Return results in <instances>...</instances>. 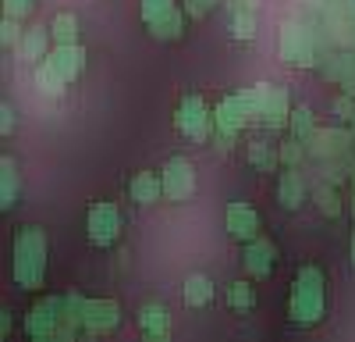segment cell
I'll return each instance as SVG.
<instances>
[{
	"mask_svg": "<svg viewBox=\"0 0 355 342\" xmlns=\"http://www.w3.org/2000/svg\"><path fill=\"white\" fill-rule=\"evenodd\" d=\"M338 118H341V122H352V118H355V97H352V93H345V97L338 100Z\"/></svg>",
	"mask_w": 355,
	"mask_h": 342,
	"instance_id": "obj_36",
	"label": "cell"
},
{
	"mask_svg": "<svg viewBox=\"0 0 355 342\" xmlns=\"http://www.w3.org/2000/svg\"><path fill=\"white\" fill-rule=\"evenodd\" d=\"M320 8H323V18H327L331 33L338 28V40L348 43L352 28H355V0H323Z\"/></svg>",
	"mask_w": 355,
	"mask_h": 342,
	"instance_id": "obj_12",
	"label": "cell"
},
{
	"mask_svg": "<svg viewBox=\"0 0 355 342\" xmlns=\"http://www.w3.org/2000/svg\"><path fill=\"white\" fill-rule=\"evenodd\" d=\"M182 300H185V307H206L214 300V282L206 278V275H189L185 278V289H182Z\"/></svg>",
	"mask_w": 355,
	"mask_h": 342,
	"instance_id": "obj_21",
	"label": "cell"
},
{
	"mask_svg": "<svg viewBox=\"0 0 355 342\" xmlns=\"http://www.w3.org/2000/svg\"><path fill=\"white\" fill-rule=\"evenodd\" d=\"M302 4H313V8H320V4H323V0H302Z\"/></svg>",
	"mask_w": 355,
	"mask_h": 342,
	"instance_id": "obj_41",
	"label": "cell"
},
{
	"mask_svg": "<svg viewBox=\"0 0 355 342\" xmlns=\"http://www.w3.org/2000/svg\"><path fill=\"white\" fill-rule=\"evenodd\" d=\"M231 11H259V0H227Z\"/></svg>",
	"mask_w": 355,
	"mask_h": 342,
	"instance_id": "obj_37",
	"label": "cell"
},
{
	"mask_svg": "<svg viewBox=\"0 0 355 342\" xmlns=\"http://www.w3.org/2000/svg\"><path fill=\"white\" fill-rule=\"evenodd\" d=\"M291 132H295V139H302V142H309L313 139V132H316V118H313V111L302 104V107H295L291 111Z\"/></svg>",
	"mask_w": 355,
	"mask_h": 342,
	"instance_id": "obj_25",
	"label": "cell"
},
{
	"mask_svg": "<svg viewBox=\"0 0 355 342\" xmlns=\"http://www.w3.org/2000/svg\"><path fill=\"white\" fill-rule=\"evenodd\" d=\"M316 207H320V214L323 218H338L341 214V200H338V189H331L327 182H323V186H316Z\"/></svg>",
	"mask_w": 355,
	"mask_h": 342,
	"instance_id": "obj_28",
	"label": "cell"
},
{
	"mask_svg": "<svg viewBox=\"0 0 355 342\" xmlns=\"http://www.w3.org/2000/svg\"><path fill=\"white\" fill-rule=\"evenodd\" d=\"M50 36H53L57 47H61V43H78V18L71 11H61L50 22Z\"/></svg>",
	"mask_w": 355,
	"mask_h": 342,
	"instance_id": "obj_22",
	"label": "cell"
},
{
	"mask_svg": "<svg viewBox=\"0 0 355 342\" xmlns=\"http://www.w3.org/2000/svg\"><path fill=\"white\" fill-rule=\"evenodd\" d=\"M277 157H281V154H274L266 142H252V147H249V164H252L256 171H274V168H277Z\"/></svg>",
	"mask_w": 355,
	"mask_h": 342,
	"instance_id": "obj_30",
	"label": "cell"
},
{
	"mask_svg": "<svg viewBox=\"0 0 355 342\" xmlns=\"http://www.w3.org/2000/svg\"><path fill=\"white\" fill-rule=\"evenodd\" d=\"M139 335L146 342H167L171 339V310L164 303H146L139 310Z\"/></svg>",
	"mask_w": 355,
	"mask_h": 342,
	"instance_id": "obj_11",
	"label": "cell"
},
{
	"mask_svg": "<svg viewBox=\"0 0 355 342\" xmlns=\"http://www.w3.org/2000/svg\"><path fill=\"white\" fill-rule=\"evenodd\" d=\"M224 300H227V307L231 310H252L256 307V285H249V282H231L227 285V293H224Z\"/></svg>",
	"mask_w": 355,
	"mask_h": 342,
	"instance_id": "obj_23",
	"label": "cell"
},
{
	"mask_svg": "<svg viewBox=\"0 0 355 342\" xmlns=\"http://www.w3.org/2000/svg\"><path fill=\"white\" fill-rule=\"evenodd\" d=\"M259 122L266 129H284L291 122V100H288V90H270L263 100V114Z\"/></svg>",
	"mask_w": 355,
	"mask_h": 342,
	"instance_id": "obj_14",
	"label": "cell"
},
{
	"mask_svg": "<svg viewBox=\"0 0 355 342\" xmlns=\"http://www.w3.org/2000/svg\"><path fill=\"white\" fill-rule=\"evenodd\" d=\"M274 261H277V246L270 239H249L245 250H242V268L249 271V278H266L274 271Z\"/></svg>",
	"mask_w": 355,
	"mask_h": 342,
	"instance_id": "obj_9",
	"label": "cell"
},
{
	"mask_svg": "<svg viewBox=\"0 0 355 342\" xmlns=\"http://www.w3.org/2000/svg\"><path fill=\"white\" fill-rule=\"evenodd\" d=\"M249 122V114L242 111L239 97H224L214 111V125H217V136H239L242 125Z\"/></svg>",
	"mask_w": 355,
	"mask_h": 342,
	"instance_id": "obj_13",
	"label": "cell"
},
{
	"mask_svg": "<svg viewBox=\"0 0 355 342\" xmlns=\"http://www.w3.org/2000/svg\"><path fill=\"white\" fill-rule=\"evenodd\" d=\"M352 264H355V232H352Z\"/></svg>",
	"mask_w": 355,
	"mask_h": 342,
	"instance_id": "obj_40",
	"label": "cell"
},
{
	"mask_svg": "<svg viewBox=\"0 0 355 342\" xmlns=\"http://www.w3.org/2000/svg\"><path fill=\"white\" fill-rule=\"evenodd\" d=\"M15 122H18V114H15V107L4 100V104H0V132L11 136V132H15Z\"/></svg>",
	"mask_w": 355,
	"mask_h": 342,
	"instance_id": "obj_35",
	"label": "cell"
},
{
	"mask_svg": "<svg viewBox=\"0 0 355 342\" xmlns=\"http://www.w3.org/2000/svg\"><path fill=\"white\" fill-rule=\"evenodd\" d=\"M36 86H40V93H46V97H61L68 79L57 72V65L50 61V57H43V61L36 65Z\"/></svg>",
	"mask_w": 355,
	"mask_h": 342,
	"instance_id": "obj_20",
	"label": "cell"
},
{
	"mask_svg": "<svg viewBox=\"0 0 355 342\" xmlns=\"http://www.w3.org/2000/svg\"><path fill=\"white\" fill-rule=\"evenodd\" d=\"M164 200L167 204H185V200L196 193V171H192V161L189 157H171L164 164Z\"/></svg>",
	"mask_w": 355,
	"mask_h": 342,
	"instance_id": "obj_5",
	"label": "cell"
},
{
	"mask_svg": "<svg viewBox=\"0 0 355 342\" xmlns=\"http://www.w3.org/2000/svg\"><path fill=\"white\" fill-rule=\"evenodd\" d=\"M288 314L295 325H320L323 318V271L320 268H299L291 285V300H288Z\"/></svg>",
	"mask_w": 355,
	"mask_h": 342,
	"instance_id": "obj_2",
	"label": "cell"
},
{
	"mask_svg": "<svg viewBox=\"0 0 355 342\" xmlns=\"http://www.w3.org/2000/svg\"><path fill=\"white\" fill-rule=\"evenodd\" d=\"M210 118H214V114L206 111L202 97L189 93V97H182V104H178L174 125H178V132L189 136V139H206V132H210Z\"/></svg>",
	"mask_w": 355,
	"mask_h": 342,
	"instance_id": "obj_7",
	"label": "cell"
},
{
	"mask_svg": "<svg viewBox=\"0 0 355 342\" xmlns=\"http://www.w3.org/2000/svg\"><path fill=\"white\" fill-rule=\"evenodd\" d=\"M33 15V0H4V18H28Z\"/></svg>",
	"mask_w": 355,
	"mask_h": 342,
	"instance_id": "obj_33",
	"label": "cell"
},
{
	"mask_svg": "<svg viewBox=\"0 0 355 342\" xmlns=\"http://www.w3.org/2000/svg\"><path fill=\"white\" fill-rule=\"evenodd\" d=\"M277 204L284 211H299L306 204V182L299 179V171H284V175L277 179Z\"/></svg>",
	"mask_w": 355,
	"mask_h": 342,
	"instance_id": "obj_17",
	"label": "cell"
},
{
	"mask_svg": "<svg viewBox=\"0 0 355 342\" xmlns=\"http://www.w3.org/2000/svg\"><path fill=\"white\" fill-rule=\"evenodd\" d=\"M224 225H227V236L239 239V243H249V239L259 236V214L249 204H227Z\"/></svg>",
	"mask_w": 355,
	"mask_h": 342,
	"instance_id": "obj_10",
	"label": "cell"
},
{
	"mask_svg": "<svg viewBox=\"0 0 355 342\" xmlns=\"http://www.w3.org/2000/svg\"><path fill=\"white\" fill-rule=\"evenodd\" d=\"M352 186H355V182H352ZM352 200H355V193H352Z\"/></svg>",
	"mask_w": 355,
	"mask_h": 342,
	"instance_id": "obj_43",
	"label": "cell"
},
{
	"mask_svg": "<svg viewBox=\"0 0 355 342\" xmlns=\"http://www.w3.org/2000/svg\"><path fill=\"white\" fill-rule=\"evenodd\" d=\"M50 61L57 65V72H61L68 82H75L85 72V50L78 43H61V47L50 54Z\"/></svg>",
	"mask_w": 355,
	"mask_h": 342,
	"instance_id": "obj_16",
	"label": "cell"
},
{
	"mask_svg": "<svg viewBox=\"0 0 355 342\" xmlns=\"http://www.w3.org/2000/svg\"><path fill=\"white\" fill-rule=\"evenodd\" d=\"M231 36L252 40L256 36V11H231Z\"/></svg>",
	"mask_w": 355,
	"mask_h": 342,
	"instance_id": "obj_29",
	"label": "cell"
},
{
	"mask_svg": "<svg viewBox=\"0 0 355 342\" xmlns=\"http://www.w3.org/2000/svg\"><path fill=\"white\" fill-rule=\"evenodd\" d=\"M121 325V307L117 300H85L82 335H107Z\"/></svg>",
	"mask_w": 355,
	"mask_h": 342,
	"instance_id": "obj_8",
	"label": "cell"
},
{
	"mask_svg": "<svg viewBox=\"0 0 355 342\" xmlns=\"http://www.w3.org/2000/svg\"><path fill=\"white\" fill-rule=\"evenodd\" d=\"M348 47H352V50H355V28H352V36H348Z\"/></svg>",
	"mask_w": 355,
	"mask_h": 342,
	"instance_id": "obj_39",
	"label": "cell"
},
{
	"mask_svg": "<svg viewBox=\"0 0 355 342\" xmlns=\"http://www.w3.org/2000/svg\"><path fill=\"white\" fill-rule=\"evenodd\" d=\"M281 61L291 65V68H313L320 61V50H316V40H313V28L288 18L284 28H281Z\"/></svg>",
	"mask_w": 355,
	"mask_h": 342,
	"instance_id": "obj_3",
	"label": "cell"
},
{
	"mask_svg": "<svg viewBox=\"0 0 355 342\" xmlns=\"http://www.w3.org/2000/svg\"><path fill=\"white\" fill-rule=\"evenodd\" d=\"M61 321H64V296H43V300L33 303V310H28L25 335L33 342H53Z\"/></svg>",
	"mask_w": 355,
	"mask_h": 342,
	"instance_id": "obj_4",
	"label": "cell"
},
{
	"mask_svg": "<svg viewBox=\"0 0 355 342\" xmlns=\"http://www.w3.org/2000/svg\"><path fill=\"white\" fill-rule=\"evenodd\" d=\"M21 22L18 18H4V22H0V43H4V47H18L21 43Z\"/></svg>",
	"mask_w": 355,
	"mask_h": 342,
	"instance_id": "obj_32",
	"label": "cell"
},
{
	"mask_svg": "<svg viewBox=\"0 0 355 342\" xmlns=\"http://www.w3.org/2000/svg\"><path fill=\"white\" fill-rule=\"evenodd\" d=\"M174 11H178L174 0H142V22H146V28L164 22V18H171Z\"/></svg>",
	"mask_w": 355,
	"mask_h": 342,
	"instance_id": "obj_26",
	"label": "cell"
},
{
	"mask_svg": "<svg viewBox=\"0 0 355 342\" xmlns=\"http://www.w3.org/2000/svg\"><path fill=\"white\" fill-rule=\"evenodd\" d=\"M313 154L320 157H327V154H338L345 147V136H334V132H313Z\"/></svg>",
	"mask_w": 355,
	"mask_h": 342,
	"instance_id": "obj_31",
	"label": "cell"
},
{
	"mask_svg": "<svg viewBox=\"0 0 355 342\" xmlns=\"http://www.w3.org/2000/svg\"><path fill=\"white\" fill-rule=\"evenodd\" d=\"M18 57H21L25 65H40L43 57H46V28L43 25L25 28V36L18 43Z\"/></svg>",
	"mask_w": 355,
	"mask_h": 342,
	"instance_id": "obj_19",
	"label": "cell"
},
{
	"mask_svg": "<svg viewBox=\"0 0 355 342\" xmlns=\"http://www.w3.org/2000/svg\"><path fill=\"white\" fill-rule=\"evenodd\" d=\"M11 325H15L11 321V310L4 307V310H0V339H11Z\"/></svg>",
	"mask_w": 355,
	"mask_h": 342,
	"instance_id": "obj_38",
	"label": "cell"
},
{
	"mask_svg": "<svg viewBox=\"0 0 355 342\" xmlns=\"http://www.w3.org/2000/svg\"><path fill=\"white\" fill-rule=\"evenodd\" d=\"M206 4H210V8H214V4H220V0H206Z\"/></svg>",
	"mask_w": 355,
	"mask_h": 342,
	"instance_id": "obj_42",
	"label": "cell"
},
{
	"mask_svg": "<svg viewBox=\"0 0 355 342\" xmlns=\"http://www.w3.org/2000/svg\"><path fill=\"white\" fill-rule=\"evenodd\" d=\"M299 142H302V139H295V142H284V147L277 150V154H281V161H284L288 168H295V164L302 161V147H299Z\"/></svg>",
	"mask_w": 355,
	"mask_h": 342,
	"instance_id": "obj_34",
	"label": "cell"
},
{
	"mask_svg": "<svg viewBox=\"0 0 355 342\" xmlns=\"http://www.w3.org/2000/svg\"><path fill=\"white\" fill-rule=\"evenodd\" d=\"M128 193H132V204L139 207H153L157 200L164 196V182L157 171H139V175L128 182Z\"/></svg>",
	"mask_w": 355,
	"mask_h": 342,
	"instance_id": "obj_15",
	"label": "cell"
},
{
	"mask_svg": "<svg viewBox=\"0 0 355 342\" xmlns=\"http://www.w3.org/2000/svg\"><path fill=\"white\" fill-rule=\"evenodd\" d=\"M266 93H270V86L259 82V86H249V90L234 93V97H239V104H242V111L249 114V118H259V114H263V100H266Z\"/></svg>",
	"mask_w": 355,
	"mask_h": 342,
	"instance_id": "obj_24",
	"label": "cell"
},
{
	"mask_svg": "<svg viewBox=\"0 0 355 342\" xmlns=\"http://www.w3.org/2000/svg\"><path fill=\"white\" fill-rule=\"evenodd\" d=\"M85 228H89V243L107 250L117 243V232H121V211L114 204H93L89 218H85Z\"/></svg>",
	"mask_w": 355,
	"mask_h": 342,
	"instance_id": "obj_6",
	"label": "cell"
},
{
	"mask_svg": "<svg viewBox=\"0 0 355 342\" xmlns=\"http://www.w3.org/2000/svg\"><path fill=\"white\" fill-rule=\"evenodd\" d=\"M21 196V179H18V164L15 157H4L0 161V207L11 211Z\"/></svg>",
	"mask_w": 355,
	"mask_h": 342,
	"instance_id": "obj_18",
	"label": "cell"
},
{
	"mask_svg": "<svg viewBox=\"0 0 355 342\" xmlns=\"http://www.w3.org/2000/svg\"><path fill=\"white\" fill-rule=\"evenodd\" d=\"M46 232L36 225L28 228H18L15 232V246H11V271H15V282L21 289H40L43 278H46Z\"/></svg>",
	"mask_w": 355,
	"mask_h": 342,
	"instance_id": "obj_1",
	"label": "cell"
},
{
	"mask_svg": "<svg viewBox=\"0 0 355 342\" xmlns=\"http://www.w3.org/2000/svg\"><path fill=\"white\" fill-rule=\"evenodd\" d=\"M182 28H185V11H174L171 18L150 25V36L153 40H178V36H182Z\"/></svg>",
	"mask_w": 355,
	"mask_h": 342,
	"instance_id": "obj_27",
	"label": "cell"
}]
</instances>
